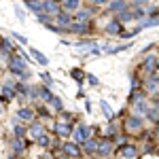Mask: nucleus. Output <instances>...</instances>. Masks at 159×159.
<instances>
[{"mask_svg":"<svg viewBox=\"0 0 159 159\" xmlns=\"http://www.w3.org/2000/svg\"><path fill=\"white\" fill-rule=\"evenodd\" d=\"M9 70L15 72V74H19L21 79H28V76H30V72L25 70V61H24L21 55H13L11 60H9Z\"/></svg>","mask_w":159,"mask_h":159,"instance_id":"f257e3e1","label":"nucleus"},{"mask_svg":"<svg viewBox=\"0 0 159 159\" xmlns=\"http://www.w3.org/2000/svg\"><path fill=\"white\" fill-rule=\"evenodd\" d=\"M140 127H142V119H140L138 115H132V117L125 119V132H129V134H138Z\"/></svg>","mask_w":159,"mask_h":159,"instance_id":"f03ea898","label":"nucleus"},{"mask_svg":"<svg viewBox=\"0 0 159 159\" xmlns=\"http://www.w3.org/2000/svg\"><path fill=\"white\" fill-rule=\"evenodd\" d=\"M43 13H47L51 17H57L61 13V4L55 2V0H45V2H43Z\"/></svg>","mask_w":159,"mask_h":159,"instance_id":"7ed1b4c3","label":"nucleus"},{"mask_svg":"<svg viewBox=\"0 0 159 159\" xmlns=\"http://www.w3.org/2000/svg\"><path fill=\"white\" fill-rule=\"evenodd\" d=\"M89 136H91V129H89L87 125H79V127L74 129V140H76V142H87V140H91Z\"/></svg>","mask_w":159,"mask_h":159,"instance_id":"20e7f679","label":"nucleus"},{"mask_svg":"<svg viewBox=\"0 0 159 159\" xmlns=\"http://www.w3.org/2000/svg\"><path fill=\"white\" fill-rule=\"evenodd\" d=\"M72 21H74V17L70 15V13H64V11L55 17V24L60 25V28H64V30H66V28H70V25H72Z\"/></svg>","mask_w":159,"mask_h":159,"instance_id":"39448f33","label":"nucleus"},{"mask_svg":"<svg viewBox=\"0 0 159 159\" xmlns=\"http://www.w3.org/2000/svg\"><path fill=\"white\" fill-rule=\"evenodd\" d=\"M55 132H57V136H61V138H68L70 134H74L72 125H70L68 121H60L57 125H55Z\"/></svg>","mask_w":159,"mask_h":159,"instance_id":"423d86ee","label":"nucleus"},{"mask_svg":"<svg viewBox=\"0 0 159 159\" xmlns=\"http://www.w3.org/2000/svg\"><path fill=\"white\" fill-rule=\"evenodd\" d=\"M81 9V0H64L61 2V11L64 13H76Z\"/></svg>","mask_w":159,"mask_h":159,"instance_id":"0eeeda50","label":"nucleus"},{"mask_svg":"<svg viewBox=\"0 0 159 159\" xmlns=\"http://www.w3.org/2000/svg\"><path fill=\"white\" fill-rule=\"evenodd\" d=\"M104 30H106V34H121L123 24L119 19H112V21H108V24L104 25Z\"/></svg>","mask_w":159,"mask_h":159,"instance_id":"6e6552de","label":"nucleus"},{"mask_svg":"<svg viewBox=\"0 0 159 159\" xmlns=\"http://www.w3.org/2000/svg\"><path fill=\"white\" fill-rule=\"evenodd\" d=\"M66 32H70V34H85L89 32V24H79V21H72L70 28H66Z\"/></svg>","mask_w":159,"mask_h":159,"instance_id":"1a4fd4ad","label":"nucleus"},{"mask_svg":"<svg viewBox=\"0 0 159 159\" xmlns=\"http://www.w3.org/2000/svg\"><path fill=\"white\" fill-rule=\"evenodd\" d=\"M17 119L19 121H32L34 119V110L30 108V106H21V108L17 110Z\"/></svg>","mask_w":159,"mask_h":159,"instance_id":"9d476101","label":"nucleus"},{"mask_svg":"<svg viewBox=\"0 0 159 159\" xmlns=\"http://www.w3.org/2000/svg\"><path fill=\"white\" fill-rule=\"evenodd\" d=\"M121 157L123 159L138 157V147H134V144H125V147H121Z\"/></svg>","mask_w":159,"mask_h":159,"instance_id":"9b49d317","label":"nucleus"},{"mask_svg":"<svg viewBox=\"0 0 159 159\" xmlns=\"http://www.w3.org/2000/svg\"><path fill=\"white\" fill-rule=\"evenodd\" d=\"M89 19H91V11L89 9H79L76 15H74V21H79V24H89Z\"/></svg>","mask_w":159,"mask_h":159,"instance_id":"f8f14e48","label":"nucleus"},{"mask_svg":"<svg viewBox=\"0 0 159 159\" xmlns=\"http://www.w3.org/2000/svg\"><path fill=\"white\" fill-rule=\"evenodd\" d=\"M134 108H136V112H138V115H147V110L151 108V106L144 102V98H142V96H138V98L134 100Z\"/></svg>","mask_w":159,"mask_h":159,"instance_id":"ddd939ff","label":"nucleus"},{"mask_svg":"<svg viewBox=\"0 0 159 159\" xmlns=\"http://www.w3.org/2000/svg\"><path fill=\"white\" fill-rule=\"evenodd\" d=\"M64 153L66 155H70V157H81V151H79V147L74 144V142H64Z\"/></svg>","mask_w":159,"mask_h":159,"instance_id":"4468645a","label":"nucleus"},{"mask_svg":"<svg viewBox=\"0 0 159 159\" xmlns=\"http://www.w3.org/2000/svg\"><path fill=\"white\" fill-rule=\"evenodd\" d=\"M110 153H112V144H110V140H102V142L98 144V155L108 157Z\"/></svg>","mask_w":159,"mask_h":159,"instance_id":"2eb2a0df","label":"nucleus"},{"mask_svg":"<svg viewBox=\"0 0 159 159\" xmlns=\"http://www.w3.org/2000/svg\"><path fill=\"white\" fill-rule=\"evenodd\" d=\"M28 132H30V136H32L34 140H38V138H43V136H45V129H43V125H40V123H32V127H30Z\"/></svg>","mask_w":159,"mask_h":159,"instance_id":"dca6fc26","label":"nucleus"},{"mask_svg":"<svg viewBox=\"0 0 159 159\" xmlns=\"http://www.w3.org/2000/svg\"><path fill=\"white\" fill-rule=\"evenodd\" d=\"M30 55H32V60H36L38 64H40V66H47V64H49V60H47V55H43V53H40L38 49H34V47L30 49Z\"/></svg>","mask_w":159,"mask_h":159,"instance_id":"f3484780","label":"nucleus"},{"mask_svg":"<svg viewBox=\"0 0 159 159\" xmlns=\"http://www.w3.org/2000/svg\"><path fill=\"white\" fill-rule=\"evenodd\" d=\"M110 11H119V13L127 11V2L125 0H112L110 2Z\"/></svg>","mask_w":159,"mask_h":159,"instance_id":"a211bd4d","label":"nucleus"},{"mask_svg":"<svg viewBox=\"0 0 159 159\" xmlns=\"http://www.w3.org/2000/svg\"><path fill=\"white\" fill-rule=\"evenodd\" d=\"M157 66H159V60L155 57V55L147 57V61H144V70H147V72H153V70H155Z\"/></svg>","mask_w":159,"mask_h":159,"instance_id":"6ab92c4d","label":"nucleus"},{"mask_svg":"<svg viewBox=\"0 0 159 159\" xmlns=\"http://www.w3.org/2000/svg\"><path fill=\"white\" fill-rule=\"evenodd\" d=\"M100 108H102V112H104V117H106L108 121H112V117H115V112H112V108L108 106V102H104V100H100Z\"/></svg>","mask_w":159,"mask_h":159,"instance_id":"aec40b11","label":"nucleus"},{"mask_svg":"<svg viewBox=\"0 0 159 159\" xmlns=\"http://www.w3.org/2000/svg\"><path fill=\"white\" fill-rule=\"evenodd\" d=\"M117 19H119L121 24H127V21H132V19H134V11H123V13H119V15H117Z\"/></svg>","mask_w":159,"mask_h":159,"instance_id":"412c9836","label":"nucleus"},{"mask_svg":"<svg viewBox=\"0 0 159 159\" xmlns=\"http://www.w3.org/2000/svg\"><path fill=\"white\" fill-rule=\"evenodd\" d=\"M98 140H87L85 142V151L87 153H98Z\"/></svg>","mask_w":159,"mask_h":159,"instance_id":"4be33fe9","label":"nucleus"},{"mask_svg":"<svg viewBox=\"0 0 159 159\" xmlns=\"http://www.w3.org/2000/svg\"><path fill=\"white\" fill-rule=\"evenodd\" d=\"M38 91H40V96H43V100H45V102H49V104H51V100L55 98V96L51 93V91H49V89H47V87H40Z\"/></svg>","mask_w":159,"mask_h":159,"instance_id":"5701e85b","label":"nucleus"},{"mask_svg":"<svg viewBox=\"0 0 159 159\" xmlns=\"http://www.w3.org/2000/svg\"><path fill=\"white\" fill-rule=\"evenodd\" d=\"M127 47H129V45H115V47H108L106 53H108V55H115V53H119V51H125Z\"/></svg>","mask_w":159,"mask_h":159,"instance_id":"b1692460","label":"nucleus"},{"mask_svg":"<svg viewBox=\"0 0 159 159\" xmlns=\"http://www.w3.org/2000/svg\"><path fill=\"white\" fill-rule=\"evenodd\" d=\"M147 117L151 121H157L159 123V108H148L147 110Z\"/></svg>","mask_w":159,"mask_h":159,"instance_id":"393cba45","label":"nucleus"},{"mask_svg":"<svg viewBox=\"0 0 159 159\" xmlns=\"http://www.w3.org/2000/svg\"><path fill=\"white\" fill-rule=\"evenodd\" d=\"M36 19H38V21H40V24L49 25V24H51V19H53V17H51V15H47V13H40V15H36Z\"/></svg>","mask_w":159,"mask_h":159,"instance_id":"a878e982","label":"nucleus"},{"mask_svg":"<svg viewBox=\"0 0 159 159\" xmlns=\"http://www.w3.org/2000/svg\"><path fill=\"white\" fill-rule=\"evenodd\" d=\"M157 87H159V79H155V76H153V79H148V83H147V89H148V91H155Z\"/></svg>","mask_w":159,"mask_h":159,"instance_id":"bb28decb","label":"nucleus"},{"mask_svg":"<svg viewBox=\"0 0 159 159\" xmlns=\"http://www.w3.org/2000/svg\"><path fill=\"white\" fill-rule=\"evenodd\" d=\"M13 132H15V138H17V140H21V138H24V136H25V129H24V127H21V125H19V127L15 125V129H13Z\"/></svg>","mask_w":159,"mask_h":159,"instance_id":"cd10ccee","label":"nucleus"},{"mask_svg":"<svg viewBox=\"0 0 159 159\" xmlns=\"http://www.w3.org/2000/svg\"><path fill=\"white\" fill-rule=\"evenodd\" d=\"M70 74H72L76 81H83V79H87V74H83L81 70H76V68H74V70H70Z\"/></svg>","mask_w":159,"mask_h":159,"instance_id":"c85d7f7f","label":"nucleus"},{"mask_svg":"<svg viewBox=\"0 0 159 159\" xmlns=\"http://www.w3.org/2000/svg\"><path fill=\"white\" fill-rule=\"evenodd\" d=\"M147 17V11L144 9H136L134 11V19H144Z\"/></svg>","mask_w":159,"mask_h":159,"instance_id":"c756f323","label":"nucleus"},{"mask_svg":"<svg viewBox=\"0 0 159 159\" xmlns=\"http://www.w3.org/2000/svg\"><path fill=\"white\" fill-rule=\"evenodd\" d=\"M51 106H53L55 110H61V108H64V104H61L60 98H53V100H51Z\"/></svg>","mask_w":159,"mask_h":159,"instance_id":"7c9ffc66","label":"nucleus"},{"mask_svg":"<svg viewBox=\"0 0 159 159\" xmlns=\"http://www.w3.org/2000/svg\"><path fill=\"white\" fill-rule=\"evenodd\" d=\"M13 151H15V153H21V151H24V142H21V140H15V142H13Z\"/></svg>","mask_w":159,"mask_h":159,"instance_id":"2f4dec72","label":"nucleus"},{"mask_svg":"<svg viewBox=\"0 0 159 159\" xmlns=\"http://www.w3.org/2000/svg\"><path fill=\"white\" fill-rule=\"evenodd\" d=\"M36 142H38V144H40V147H49V144H51V140H49V136H43V138H38Z\"/></svg>","mask_w":159,"mask_h":159,"instance_id":"473e14b6","label":"nucleus"},{"mask_svg":"<svg viewBox=\"0 0 159 159\" xmlns=\"http://www.w3.org/2000/svg\"><path fill=\"white\" fill-rule=\"evenodd\" d=\"M87 81H89V85H93V87H96V85L100 83V81H98V76H93V74H87Z\"/></svg>","mask_w":159,"mask_h":159,"instance_id":"72a5a7b5","label":"nucleus"},{"mask_svg":"<svg viewBox=\"0 0 159 159\" xmlns=\"http://www.w3.org/2000/svg\"><path fill=\"white\" fill-rule=\"evenodd\" d=\"M91 4H96V7H104V4H108V2H112V0H89Z\"/></svg>","mask_w":159,"mask_h":159,"instance_id":"f704fd0d","label":"nucleus"},{"mask_svg":"<svg viewBox=\"0 0 159 159\" xmlns=\"http://www.w3.org/2000/svg\"><path fill=\"white\" fill-rule=\"evenodd\" d=\"M15 13H17V17H19V19H24V17H25V13L21 11L19 7H15Z\"/></svg>","mask_w":159,"mask_h":159,"instance_id":"c9c22d12","label":"nucleus"},{"mask_svg":"<svg viewBox=\"0 0 159 159\" xmlns=\"http://www.w3.org/2000/svg\"><path fill=\"white\" fill-rule=\"evenodd\" d=\"M13 36L17 38V40H19V43H21V45H25V36H21V34H17V32H15V34H13Z\"/></svg>","mask_w":159,"mask_h":159,"instance_id":"e433bc0d","label":"nucleus"},{"mask_svg":"<svg viewBox=\"0 0 159 159\" xmlns=\"http://www.w3.org/2000/svg\"><path fill=\"white\" fill-rule=\"evenodd\" d=\"M43 79H45V83H47V85H51V83H53V79H51V76H49L47 72L43 74Z\"/></svg>","mask_w":159,"mask_h":159,"instance_id":"4c0bfd02","label":"nucleus"},{"mask_svg":"<svg viewBox=\"0 0 159 159\" xmlns=\"http://www.w3.org/2000/svg\"><path fill=\"white\" fill-rule=\"evenodd\" d=\"M38 110H40V117H51V115H49V110H47V108H43V106H40Z\"/></svg>","mask_w":159,"mask_h":159,"instance_id":"58836bf2","label":"nucleus"},{"mask_svg":"<svg viewBox=\"0 0 159 159\" xmlns=\"http://www.w3.org/2000/svg\"><path fill=\"white\" fill-rule=\"evenodd\" d=\"M112 134H115V127L108 125V127H106V136H112Z\"/></svg>","mask_w":159,"mask_h":159,"instance_id":"ea45409f","label":"nucleus"},{"mask_svg":"<svg viewBox=\"0 0 159 159\" xmlns=\"http://www.w3.org/2000/svg\"><path fill=\"white\" fill-rule=\"evenodd\" d=\"M117 142H119V144H123V147H125V136H119V138H117Z\"/></svg>","mask_w":159,"mask_h":159,"instance_id":"a19ab883","label":"nucleus"},{"mask_svg":"<svg viewBox=\"0 0 159 159\" xmlns=\"http://www.w3.org/2000/svg\"><path fill=\"white\" fill-rule=\"evenodd\" d=\"M155 134H157V136H159V123H157V127H155Z\"/></svg>","mask_w":159,"mask_h":159,"instance_id":"79ce46f5","label":"nucleus"},{"mask_svg":"<svg viewBox=\"0 0 159 159\" xmlns=\"http://www.w3.org/2000/svg\"><path fill=\"white\" fill-rule=\"evenodd\" d=\"M136 2H140V4H142V2H147V0H136Z\"/></svg>","mask_w":159,"mask_h":159,"instance_id":"37998d69","label":"nucleus"}]
</instances>
